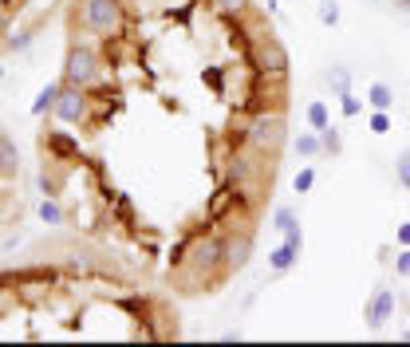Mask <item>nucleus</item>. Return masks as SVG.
I'll return each mask as SVG.
<instances>
[{"instance_id":"nucleus-1","label":"nucleus","mask_w":410,"mask_h":347,"mask_svg":"<svg viewBox=\"0 0 410 347\" xmlns=\"http://www.w3.org/2000/svg\"><path fill=\"white\" fill-rule=\"evenodd\" d=\"M245 143L253 146L256 154H276L284 143V119L276 115V110H261V115H253L245 127Z\"/></svg>"},{"instance_id":"nucleus-2","label":"nucleus","mask_w":410,"mask_h":347,"mask_svg":"<svg viewBox=\"0 0 410 347\" xmlns=\"http://www.w3.org/2000/svg\"><path fill=\"white\" fill-rule=\"evenodd\" d=\"M83 24L99 40H115L122 32V4L119 0H83Z\"/></svg>"},{"instance_id":"nucleus-3","label":"nucleus","mask_w":410,"mask_h":347,"mask_svg":"<svg viewBox=\"0 0 410 347\" xmlns=\"http://www.w3.org/2000/svg\"><path fill=\"white\" fill-rule=\"evenodd\" d=\"M63 83H71V87H91V83H99V56H95L91 48H71L68 51V60H63Z\"/></svg>"},{"instance_id":"nucleus-4","label":"nucleus","mask_w":410,"mask_h":347,"mask_svg":"<svg viewBox=\"0 0 410 347\" xmlns=\"http://www.w3.org/2000/svg\"><path fill=\"white\" fill-rule=\"evenodd\" d=\"M394 304H399V300H394V292H391L387 284H379L375 292H371L367 308H363V320H367V328H371V331H383L387 323L394 320Z\"/></svg>"},{"instance_id":"nucleus-5","label":"nucleus","mask_w":410,"mask_h":347,"mask_svg":"<svg viewBox=\"0 0 410 347\" xmlns=\"http://www.w3.org/2000/svg\"><path fill=\"white\" fill-rule=\"evenodd\" d=\"M300 253H304V229L296 225V229H288V233H284V245H276L273 253H268V269H273V272L296 269Z\"/></svg>"},{"instance_id":"nucleus-6","label":"nucleus","mask_w":410,"mask_h":347,"mask_svg":"<svg viewBox=\"0 0 410 347\" xmlns=\"http://www.w3.org/2000/svg\"><path fill=\"white\" fill-rule=\"evenodd\" d=\"M60 123H83V115H87V91L83 87H71V83H63V91H60V99H56V110H51Z\"/></svg>"},{"instance_id":"nucleus-7","label":"nucleus","mask_w":410,"mask_h":347,"mask_svg":"<svg viewBox=\"0 0 410 347\" xmlns=\"http://www.w3.org/2000/svg\"><path fill=\"white\" fill-rule=\"evenodd\" d=\"M225 245H229V237H217V233H209V237H201V241L194 245V257H189V264H194L197 272L217 269V264L225 261Z\"/></svg>"},{"instance_id":"nucleus-8","label":"nucleus","mask_w":410,"mask_h":347,"mask_svg":"<svg viewBox=\"0 0 410 347\" xmlns=\"http://www.w3.org/2000/svg\"><path fill=\"white\" fill-rule=\"evenodd\" d=\"M261 71H265V76H276V79L288 71V51H284V43L273 40V36L261 40Z\"/></svg>"},{"instance_id":"nucleus-9","label":"nucleus","mask_w":410,"mask_h":347,"mask_svg":"<svg viewBox=\"0 0 410 347\" xmlns=\"http://www.w3.org/2000/svg\"><path fill=\"white\" fill-rule=\"evenodd\" d=\"M248 249H253V241L241 233V237H229V245H225V261H221V269L225 272H233V269H245V261H248Z\"/></svg>"},{"instance_id":"nucleus-10","label":"nucleus","mask_w":410,"mask_h":347,"mask_svg":"<svg viewBox=\"0 0 410 347\" xmlns=\"http://www.w3.org/2000/svg\"><path fill=\"white\" fill-rule=\"evenodd\" d=\"M60 91H63V83H43V87H40V95H36V103H32V115H36V119H43V115H51V110H56Z\"/></svg>"},{"instance_id":"nucleus-11","label":"nucleus","mask_w":410,"mask_h":347,"mask_svg":"<svg viewBox=\"0 0 410 347\" xmlns=\"http://www.w3.org/2000/svg\"><path fill=\"white\" fill-rule=\"evenodd\" d=\"M367 107L371 110H394V87H387V83H371L367 87Z\"/></svg>"},{"instance_id":"nucleus-12","label":"nucleus","mask_w":410,"mask_h":347,"mask_svg":"<svg viewBox=\"0 0 410 347\" xmlns=\"http://www.w3.org/2000/svg\"><path fill=\"white\" fill-rule=\"evenodd\" d=\"M304 119H308V127L312 130H324V127H332V115H327V103L324 99H312L304 107Z\"/></svg>"},{"instance_id":"nucleus-13","label":"nucleus","mask_w":410,"mask_h":347,"mask_svg":"<svg viewBox=\"0 0 410 347\" xmlns=\"http://www.w3.org/2000/svg\"><path fill=\"white\" fill-rule=\"evenodd\" d=\"M292 150H296L300 158H308V162H312V158H320V154H324V143H320V135H316V130H308V135H300L296 143H292Z\"/></svg>"},{"instance_id":"nucleus-14","label":"nucleus","mask_w":410,"mask_h":347,"mask_svg":"<svg viewBox=\"0 0 410 347\" xmlns=\"http://www.w3.org/2000/svg\"><path fill=\"white\" fill-rule=\"evenodd\" d=\"M36 213H40V221H43V225H63V205L56 202L51 194L43 197L40 205H36Z\"/></svg>"},{"instance_id":"nucleus-15","label":"nucleus","mask_w":410,"mask_h":347,"mask_svg":"<svg viewBox=\"0 0 410 347\" xmlns=\"http://www.w3.org/2000/svg\"><path fill=\"white\" fill-rule=\"evenodd\" d=\"M268 225H273L276 233H288V229L300 225V217H296V209H292V205H276V209H273V221H268Z\"/></svg>"},{"instance_id":"nucleus-16","label":"nucleus","mask_w":410,"mask_h":347,"mask_svg":"<svg viewBox=\"0 0 410 347\" xmlns=\"http://www.w3.org/2000/svg\"><path fill=\"white\" fill-rule=\"evenodd\" d=\"M16 166H20L16 146H12V138H4V135H0V174H12Z\"/></svg>"},{"instance_id":"nucleus-17","label":"nucleus","mask_w":410,"mask_h":347,"mask_svg":"<svg viewBox=\"0 0 410 347\" xmlns=\"http://www.w3.org/2000/svg\"><path fill=\"white\" fill-rule=\"evenodd\" d=\"M327 87H332L335 95H343V91H351V71L343 68V63H335L332 71H327Z\"/></svg>"},{"instance_id":"nucleus-18","label":"nucleus","mask_w":410,"mask_h":347,"mask_svg":"<svg viewBox=\"0 0 410 347\" xmlns=\"http://www.w3.org/2000/svg\"><path fill=\"white\" fill-rule=\"evenodd\" d=\"M316 16H320V24H324V28H335V24H340V16H343V12H340V0H320Z\"/></svg>"},{"instance_id":"nucleus-19","label":"nucleus","mask_w":410,"mask_h":347,"mask_svg":"<svg viewBox=\"0 0 410 347\" xmlns=\"http://www.w3.org/2000/svg\"><path fill=\"white\" fill-rule=\"evenodd\" d=\"M335 99H340V110L347 119H359V115H363V99H359L355 91H343V95H335Z\"/></svg>"},{"instance_id":"nucleus-20","label":"nucleus","mask_w":410,"mask_h":347,"mask_svg":"<svg viewBox=\"0 0 410 347\" xmlns=\"http://www.w3.org/2000/svg\"><path fill=\"white\" fill-rule=\"evenodd\" d=\"M312 186H316V166L296 170V178H292V190H296V194H312Z\"/></svg>"},{"instance_id":"nucleus-21","label":"nucleus","mask_w":410,"mask_h":347,"mask_svg":"<svg viewBox=\"0 0 410 347\" xmlns=\"http://www.w3.org/2000/svg\"><path fill=\"white\" fill-rule=\"evenodd\" d=\"M394 178H399V186L410 194V150H402L399 158H394Z\"/></svg>"},{"instance_id":"nucleus-22","label":"nucleus","mask_w":410,"mask_h":347,"mask_svg":"<svg viewBox=\"0 0 410 347\" xmlns=\"http://www.w3.org/2000/svg\"><path fill=\"white\" fill-rule=\"evenodd\" d=\"M316 135H320V143H324V154H340L343 150V138H340L335 127H324V130H316Z\"/></svg>"},{"instance_id":"nucleus-23","label":"nucleus","mask_w":410,"mask_h":347,"mask_svg":"<svg viewBox=\"0 0 410 347\" xmlns=\"http://www.w3.org/2000/svg\"><path fill=\"white\" fill-rule=\"evenodd\" d=\"M391 127H394L391 110H371V135H387Z\"/></svg>"},{"instance_id":"nucleus-24","label":"nucleus","mask_w":410,"mask_h":347,"mask_svg":"<svg viewBox=\"0 0 410 347\" xmlns=\"http://www.w3.org/2000/svg\"><path fill=\"white\" fill-rule=\"evenodd\" d=\"M394 276H402V280H410V245L402 249L399 257H394Z\"/></svg>"},{"instance_id":"nucleus-25","label":"nucleus","mask_w":410,"mask_h":347,"mask_svg":"<svg viewBox=\"0 0 410 347\" xmlns=\"http://www.w3.org/2000/svg\"><path fill=\"white\" fill-rule=\"evenodd\" d=\"M214 4H217V9H221V12H229V16H233V12H237V16H241V12L248 9V0H214Z\"/></svg>"},{"instance_id":"nucleus-26","label":"nucleus","mask_w":410,"mask_h":347,"mask_svg":"<svg viewBox=\"0 0 410 347\" xmlns=\"http://www.w3.org/2000/svg\"><path fill=\"white\" fill-rule=\"evenodd\" d=\"M9 48H12V51H28V48H32V36H28V32L9 36Z\"/></svg>"},{"instance_id":"nucleus-27","label":"nucleus","mask_w":410,"mask_h":347,"mask_svg":"<svg viewBox=\"0 0 410 347\" xmlns=\"http://www.w3.org/2000/svg\"><path fill=\"white\" fill-rule=\"evenodd\" d=\"M394 241H399L402 249L410 245V221H402V225H399V233H394Z\"/></svg>"},{"instance_id":"nucleus-28","label":"nucleus","mask_w":410,"mask_h":347,"mask_svg":"<svg viewBox=\"0 0 410 347\" xmlns=\"http://www.w3.org/2000/svg\"><path fill=\"white\" fill-rule=\"evenodd\" d=\"M221 339H225V343H237V339H245V331H241V328H233V331H225Z\"/></svg>"},{"instance_id":"nucleus-29","label":"nucleus","mask_w":410,"mask_h":347,"mask_svg":"<svg viewBox=\"0 0 410 347\" xmlns=\"http://www.w3.org/2000/svg\"><path fill=\"white\" fill-rule=\"evenodd\" d=\"M0 79H4V68H0Z\"/></svg>"}]
</instances>
